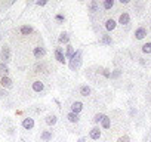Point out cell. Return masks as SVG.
Listing matches in <instances>:
<instances>
[{
    "instance_id": "cell-1",
    "label": "cell",
    "mask_w": 151,
    "mask_h": 142,
    "mask_svg": "<svg viewBox=\"0 0 151 142\" xmlns=\"http://www.w3.org/2000/svg\"><path fill=\"white\" fill-rule=\"evenodd\" d=\"M68 65H70V70H71V71H76V70L80 68V65H82V50H80V49L76 50V53H74V56L70 59Z\"/></svg>"
},
{
    "instance_id": "cell-2",
    "label": "cell",
    "mask_w": 151,
    "mask_h": 142,
    "mask_svg": "<svg viewBox=\"0 0 151 142\" xmlns=\"http://www.w3.org/2000/svg\"><path fill=\"white\" fill-rule=\"evenodd\" d=\"M0 59H2V62H9L11 61V49L9 46H3L2 47V52H0Z\"/></svg>"
},
{
    "instance_id": "cell-3",
    "label": "cell",
    "mask_w": 151,
    "mask_h": 142,
    "mask_svg": "<svg viewBox=\"0 0 151 142\" xmlns=\"http://www.w3.org/2000/svg\"><path fill=\"white\" fill-rule=\"evenodd\" d=\"M55 59L59 62V64H65V53L62 50V47H55Z\"/></svg>"
},
{
    "instance_id": "cell-4",
    "label": "cell",
    "mask_w": 151,
    "mask_h": 142,
    "mask_svg": "<svg viewBox=\"0 0 151 142\" xmlns=\"http://www.w3.org/2000/svg\"><path fill=\"white\" fill-rule=\"evenodd\" d=\"M135 39L136 40H142V39H145L147 37V28L145 27H138L136 30H135Z\"/></svg>"
},
{
    "instance_id": "cell-5",
    "label": "cell",
    "mask_w": 151,
    "mask_h": 142,
    "mask_svg": "<svg viewBox=\"0 0 151 142\" xmlns=\"http://www.w3.org/2000/svg\"><path fill=\"white\" fill-rule=\"evenodd\" d=\"M33 55H34L36 59H40V58H43V56L46 55V49H45L43 46H37V47H34Z\"/></svg>"
},
{
    "instance_id": "cell-6",
    "label": "cell",
    "mask_w": 151,
    "mask_h": 142,
    "mask_svg": "<svg viewBox=\"0 0 151 142\" xmlns=\"http://www.w3.org/2000/svg\"><path fill=\"white\" fill-rule=\"evenodd\" d=\"M89 138L93 139V141H98V139L101 138V130H99L98 126H95V127H92V129L89 130Z\"/></svg>"
},
{
    "instance_id": "cell-7",
    "label": "cell",
    "mask_w": 151,
    "mask_h": 142,
    "mask_svg": "<svg viewBox=\"0 0 151 142\" xmlns=\"http://www.w3.org/2000/svg\"><path fill=\"white\" fill-rule=\"evenodd\" d=\"M82 111H83V104H82L80 101H76V102L71 104V113H74V114H80Z\"/></svg>"
},
{
    "instance_id": "cell-8",
    "label": "cell",
    "mask_w": 151,
    "mask_h": 142,
    "mask_svg": "<svg viewBox=\"0 0 151 142\" xmlns=\"http://www.w3.org/2000/svg\"><path fill=\"white\" fill-rule=\"evenodd\" d=\"M34 118H31V117H25L24 120H22V127L24 129H27V130H31L33 127H34Z\"/></svg>"
},
{
    "instance_id": "cell-9",
    "label": "cell",
    "mask_w": 151,
    "mask_h": 142,
    "mask_svg": "<svg viewBox=\"0 0 151 142\" xmlns=\"http://www.w3.org/2000/svg\"><path fill=\"white\" fill-rule=\"evenodd\" d=\"M52 138H53L52 130H43V132L40 133V139H42L43 142H49V141H52Z\"/></svg>"
},
{
    "instance_id": "cell-10",
    "label": "cell",
    "mask_w": 151,
    "mask_h": 142,
    "mask_svg": "<svg viewBox=\"0 0 151 142\" xmlns=\"http://www.w3.org/2000/svg\"><path fill=\"white\" fill-rule=\"evenodd\" d=\"M0 86L6 87V89H11V87H12V80H11L8 76H3L2 79H0Z\"/></svg>"
},
{
    "instance_id": "cell-11",
    "label": "cell",
    "mask_w": 151,
    "mask_h": 142,
    "mask_svg": "<svg viewBox=\"0 0 151 142\" xmlns=\"http://www.w3.org/2000/svg\"><path fill=\"white\" fill-rule=\"evenodd\" d=\"M130 22V15L127 14V12H123L122 15H120V18H119V24H122V25H127Z\"/></svg>"
},
{
    "instance_id": "cell-12",
    "label": "cell",
    "mask_w": 151,
    "mask_h": 142,
    "mask_svg": "<svg viewBox=\"0 0 151 142\" xmlns=\"http://www.w3.org/2000/svg\"><path fill=\"white\" fill-rule=\"evenodd\" d=\"M33 31H34V28H33L31 25H22V27H19V33H21L22 36L33 34Z\"/></svg>"
},
{
    "instance_id": "cell-13",
    "label": "cell",
    "mask_w": 151,
    "mask_h": 142,
    "mask_svg": "<svg viewBox=\"0 0 151 142\" xmlns=\"http://www.w3.org/2000/svg\"><path fill=\"white\" fill-rule=\"evenodd\" d=\"M58 42L61 43V44H68L70 43V34L68 33H61L59 34V37H58Z\"/></svg>"
},
{
    "instance_id": "cell-14",
    "label": "cell",
    "mask_w": 151,
    "mask_h": 142,
    "mask_svg": "<svg viewBox=\"0 0 151 142\" xmlns=\"http://www.w3.org/2000/svg\"><path fill=\"white\" fill-rule=\"evenodd\" d=\"M31 87H33V90L36 92V93H40V92H43V89H45V85L42 83V82H34L33 85H31Z\"/></svg>"
},
{
    "instance_id": "cell-15",
    "label": "cell",
    "mask_w": 151,
    "mask_h": 142,
    "mask_svg": "<svg viewBox=\"0 0 151 142\" xmlns=\"http://www.w3.org/2000/svg\"><path fill=\"white\" fill-rule=\"evenodd\" d=\"M79 92H80V95H82V96H89V95L92 93V89H91V86L83 85V86H80Z\"/></svg>"
},
{
    "instance_id": "cell-16",
    "label": "cell",
    "mask_w": 151,
    "mask_h": 142,
    "mask_svg": "<svg viewBox=\"0 0 151 142\" xmlns=\"http://www.w3.org/2000/svg\"><path fill=\"white\" fill-rule=\"evenodd\" d=\"M45 121H46V124H47V126H55V124H56V121H58V118H56V115H55V114H49V115H46Z\"/></svg>"
},
{
    "instance_id": "cell-17",
    "label": "cell",
    "mask_w": 151,
    "mask_h": 142,
    "mask_svg": "<svg viewBox=\"0 0 151 142\" xmlns=\"http://www.w3.org/2000/svg\"><path fill=\"white\" fill-rule=\"evenodd\" d=\"M88 9H89L91 14H95V12H98V9H99V3L96 2V0H92V2L88 5Z\"/></svg>"
},
{
    "instance_id": "cell-18",
    "label": "cell",
    "mask_w": 151,
    "mask_h": 142,
    "mask_svg": "<svg viewBox=\"0 0 151 142\" xmlns=\"http://www.w3.org/2000/svg\"><path fill=\"white\" fill-rule=\"evenodd\" d=\"M99 43H101V44H107V46H110V44H113V39H111V36H108V34H102Z\"/></svg>"
},
{
    "instance_id": "cell-19",
    "label": "cell",
    "mask_w": 151,
    "mask_h": 142,
    "mask_svg": "<svg viewBox=\"0 0 151 142\" xmlns=\"http://www.w3.org/2000/svg\"><path fill=\"white\" fill-rule=\"evenodd\" d=\"M76 53V49L71 46V44H67V49H65V59H71Z\"/></svg>"
},
{
    "instance_id": "cell-20",
    "label": "cell",
    "mask_w": 151,
    "mask_h": 142,
    "mask_svg": "<svg viewBox=\"0 0 151 142\" xmlns=\"http://www.w3.org/2000/svg\"><path fill=\"white\" fill-rule=\"evenodd\" d=\"M101 126H102V129H110L111 127V118L104 114V118L101 120Z\"/></svg>"
},
{
    "instance_id": "cell-21",
    "label": "cell",
    "mask_w": 151,
    "mask_h": 142,
    "mask_svg": "<svg viewBox=\"0 0 151 142\" xmlns=\"http://www.w3.org/2000/svg\"><path fill=\"white\" fill-rule=\"evenodd\" d=\"M116 25H117V22H116L114 19H107V21H105V30H107V31H113V30L116 28Z\"/></svg>"
},
{
    "instance_id": "cell-22",
    "label": "cell",
    "mask_w": 151,
    "mask_h": 142,
    "mask_svg": "<svg viewBox=\"0 0 151 142\" xmlns=\"http://www.w3.org/2000/svg\"><path fill=\"white\" fill-rule=\"evenodd\" d=\"M67 118H68L70 123H77V121H79V114H74V113L70 111V113L67 114Z\"/></svg>"
},
{
    "instance_id": "cell-23",
    "label": "cell",
    "mask_w": 151,
    "mask_h": 142,
    "mask_svg": "<svg viewBox=\"0 0 151 142\" xmlns=\"http://www.w3.org/2000/svg\"><path fill=\"white\" fill-rule=\"evenodd\" d=\"M113 6H114V0H104V2H102V8H104L105 11L113 9Z\"/></svg>"
},
{
    "instance_id": "cell-24",
    "label": "cell",
    "mask_w": 151,
    "mask_h": 142,
    "mask_svg": "<svg viewBox=\"0 0 151 142\" xmlns=\"http://www.w3.org/2000/svg\"><path fill=\"white\" fill-rule=\"evenodd\" d=\"M0 73H2V74H8L9 73V68H8V65L5 64V62H2V64H0Z\"/></svg>"
},
{
    "instance_id": "cell-25",
    "label": "cell",
    "mask_w": 151,
    "mask_h": 142,
    "mask_svg": "<svg viewBox=\"0 0 151 142\" xmlns=\"http://www.w3.org/2000/svg\"><path fill=\"white\" fill-rule=\"evenodd\" d=\"M120 76H122V71H120V70H114V71H111L110 79H119Z\"/></svg>"
},
{
    "instance_id": "cell-26",
    "label": "cell",
    "mask_w": 151,
    "mask_h": 142,
    "mask_svg": "<svg viewBox=\"0 0 151 142\" xmlns=\"http://www.w3.org/2000/svg\"><path fill=\"white\" fill-rule=\"evenodd\" d=\"M142 52L144 53H151V43H145L142 46Z\"/></svg>"
},
{
    "instance_id": "cell-27",
    "label": "cell",
    "mask_w": 151,
    "mask_h": 142,
    "mask_svg": "<svg viewBox=\"0 0 151 142\" xmlns=\"http://www.w3.org/2000/svg\"><path fill=\"white\" fill-rule=\"evenodd\" d=\"M55 19H56V22H58V24H64V21H65V16H64L62 14H58V15L55 16Z\"/></svg>"
},
{
    "instance_id": "cell-28",
    "label": "cell",
    "mask_w": 151,
    "mask_h": 142,
    "mask_svg": "<svg viewBox=\"0 0 151 142\" xmlns=\"http://www.w3.org/2000/svg\"><path fill=\"white\" fill-rule=\"evenodd\" d=\"M102 118H104V114H101V113H99V114H96V115L93 117V123H95V124H98V123H101V120H102Z\"/></svg>"
},
{
    "instance_id": "cell-29",
    "label": "cell",
    "mask_w": 151,
    "mask_h": 142,
    "mask_svg": "<svg viewBox=\"0 0 151 142\" xmlns=\"http://www.w3.org/2000/svg\"><path fill=\"white\" fill-rule=\"evenodd\" d=\"M102 76H104V77H107V79H110V76H111L110 70H107V68H105V70H102Z\"/></svg>"
},
{
    "instance_id": "cell-30",
    "label": "cell",
    "mask_w": 151,
    "mask_h": 142,
    "mask_svg": "<svg viewBox=\"0 0 151 142\" xmlns=\"http://www.w3.org/2000/svg\"><path fill=\"white\" fill-rule=\"evenodd\" d=\"M46 3H47L46 0H39V2H36L37 6H46Z\"/></svg>"
},
{
    "instance_id": "cell-31",
    "label": "cell",
    "mask_w": 151,
    "mask_h": 142,
    "mask_svg": "<svg viewBox=\"0 0 151 142\" xmlns=\"http://www.w3.org/2000/svg\"><path fill=\"white\" fill-rule=\"evenodd\" d=\"M117 142H129V136H126V135H124V136H122Z\"/></svg>"
},
{
    "instance_id": "cell-32",
    "label": "cell",
    "mask_w": 151,
    "mask_h": 142,
    "mask_svg": "<svg viewBox=\"0 0 151 142\" xmlns=\"http://www.w3.org/2000/svg\"><path fill=\"white\" fill-rule=\"evenodd\" d=\"M8 95V92L5 90V89H0V99H2V98H5Z\"/></svg>"
},
{
    "instance_id": "cell-33",
    "label": "cell",
    "mask_w": 151,
    "mask_h": 142,
    "mask_svg": "<svg viewBox=\"0 0 151 142\" xmlns=\"http://www.w3.org/2000/svg\"><path fill=\"white\" fill-rule=\"evenodd\" d=\"M120 3H123V5H127V3H129V0H120Z\"/></svg>"
},
{
    "instance_id": "cell-34",
    "label": "cell",
    "mask_w": 151,
    "mask_h": 142,
    "mask_svg": "<svg viewBox=\"0 0 151 142\" xmlns=\"http://www.w3.org/2000/svg\"><path fill=\"white\" fill-rule=\"evenodd\" d=\"M77 142H86V138H80V139H79Z\"/></svg>"
}]
</instances>
